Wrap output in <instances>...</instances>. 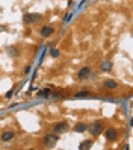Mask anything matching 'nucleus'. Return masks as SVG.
Masks as SVG:
<instances>
[{
    "label": "nucleus",
    "instance_id": "nucleus-2",
    "mask_svg": "<svg viewBox=\"0 0 133 150\" xmlns=\"http://www.w3.org/2000/svg\"><path fill=\"white\" fill-rule=\"evenodd\" d=\"M86 130L89 132V134L92 135V137H99L101 132H103V126H101V123H99V121H95V123H92V125H89L86 127Z\"/></svg>",
    "mask_w": 133,
    "mask_h": 150
},
{
    "label": "nucleus",
    "instance_id": "nucleus-6",
    "mask_svg": "<svg viewBox=\"0 0 133 150\" xmlns=\"http://www.w3.org/2000/svg\"><path fill=\"white\" fill-rule=\"evenodd\" d=\"M53 33H55V28H51V26H44L41 29V37H44V38H49Z\"/></svg>",
    "mask_w": 133,
    "mask_h": 150
},
{
    "label": "nucleus",
    "instance_id": "nucleus-11",
    "mask_svg": "<svg viewBox=\"0 0 133 150\" xmlns=\"http://www.w3.org/2000/svg\"><path fill=\"white\" fill-rule=\"evenodd\" d=\"M91 146H92V141L91 139H86V141H82V144L79 146V149L83 150V149H89Z\"/></svg>",
    "mask_w": 133,
    "mask_h": 150
},
{
    "label": "nucleus",
    "instance_id": "nucleus-1",
    "mask_svg": "<svg viewBox=\"0 0 133 150\" xmlns=\"http://www.w3.org/2000/svg\"><path fill=\"white\" fill-rule=\"evenodd\" d=\"M42 20V15L41 14H24L23 15V23L24 24H33V23H38Z\"/></svg>",
    "mask_w": 133,
    "mask_h": 150
},
{
    "label": "nucleus",
    "instance_id": "nucleus-7",
    "mask_svg": "<svg viewBox=\"0 0 133 150\" xmlns=\"http://www.w3.org/2000/svg\"><path fill=\"white\" fill-rule=\"evenodd\" d=\"M89 74H91V68L89 67H83V68H80V71L77 73V77L79 79H86Z\"/></svg>",
    "mask_w": 133,
    "mask_h": 150
},
{
    "label": "nucleus",
    "instance_id": "nucleus-5",
    "mask_svg": "<svg viewBox=\"0 0 133 150\" xmlns=\"http://www.w3.org/2000/svg\"><path fill=\"white\" fill-rule=\"evenodd\" d=\"M104 137L109 141H117L118 139V132L115 129H108V130H104Z\"/></svg>",
    "mask_w": 133,
    "mask_h": 150
},
{
    "label": "nucleus",
    "instance_id": "nucleus-8",
    "mask_svg": "<svg viewBox=\"0 0 133 150\" xmlns=\"http://www.w3.org/2000/svg\"><path fill=\"white\" fill-rule=\"evenodd\" d=\"M14 137H15V132H14V130H6L5 134H2V141L8 143V141H11Z\"/></svg>",
    "mask_w": 133,
    "mask_h": 150
},
{
    "label": "nucleus",
    "instance_id": "nucleus-13",
    "mask_svg": "<svg viewBox=\"0 0 133 150\" xmlns=\"http://www.w3.org/2000/svg\"><path fill=\"white\" fill-rule=\"evenodd\" d=\"M88 96H89V93H88V91H82V93H77L76 94V97H88Z\"/></svg>",
    "mask_w": 133,
    "mask_h": 150
},
{
    "label": "nucleus",
    "instance_id": "nucleus-9",
    "mask_svg": "<svg viewBox=\"0 0 133 150\" xmlns=\"http://www.w3.org/2000/svg\"><path fill=\"white\" fill-rule=\"evenodd\" d=\"M104 86L108 90H115V88H118V83L115 81H112V79H108V81H104Z\"/></svg>",
    "mask_w": 133,
    "mask_h": 150
},
{
    "label": "nucleus",
    "instance_id": "nucleus-10",
    "mask_svg": "<svg viewBox=\"0 0 133 150\" xmlns=\"http://www.w3.org/2000/svg\"><path fill=\"white\" fill-rule=\"evenodd\" d=\"M86 125L85 123H79V125L74 126V132H79V134H82V132H86Z\"/></svg>",
    "mask_w": 133,
    "mask_h": 150
},
{
    "label": "nucleus",
    "instance_id": "nucleus-4",
    "mask_svg": "<svg viewBox=\"0 0 133 150\" xmlns=\"http://www.w3.org/2000/svg\"><path fill=\"white\" fill-rule=\"evenodd\" d=\"M68 129H70L68 123L67 121H61V123H58V125H55L53 132H55V134H62V132H67Z\"/></svg>",
    "mask_w": 133,
    "mask_h": 150
},
{
    "label": "nucleus",
    "instance_id": "nucleus-3",
    "mask_svg": "<svg viewBox=\"0 0 133 150\" xmlns=\"http://www.w3.org/2000/svg\"><path fill=\"white\" fill-rule=\"evenodd\" d=\"M59 141V134H49L44 137V144L47 147H53Z\"/></svg>",
    "mask_w": 133,
    "mask_h": 150
},
{
    "label": "nucleus",
    "instance_id": "nucleus-14",
    "mask_svg": "<svg viewBox=\"0 0 133 150\" xmlns=\"http://www.w3.org/2000/svg\"><path fill=\"white\" fill-rule=\"evenodd\" d=\"M12 93H14V90H11V91H8L5 97H6V99H11V96H12Z\"/></svg>",
    "mask_w": 133,
    "mask_h": 150
},
{
    "label": "nucleus",
    "instance_id": "nucleus-12",
    "mask_svg": "<svg viewBox=\"0 0 133 150\" xmlns=\"http://www.w3.org/2000/svg\"><path fill=\"white\" fill-rule=\"evenodd\" d=\"M8 53H9L11 56H18V50H17V49H12V47H9V49H8Z\"/></svg>",
    "mask_w": 133,
    "mask_h": 150
},
{
    "label": "nucleus",
    "instance_id": "nucleus-15",
    "mask_svg": "<svg viewBox=\"0 0 133 150\" xmlns=\"http://www.w3.org/2000/svg\"><path fill=\"white\" fill-rule=\"evenodd\" d=\"M51 56H55V58L59 56V52H58V50H53V52H51Z\"/></svg>",
    "mask_w": 133,
    "mask_h": 150
}]
</instances>
